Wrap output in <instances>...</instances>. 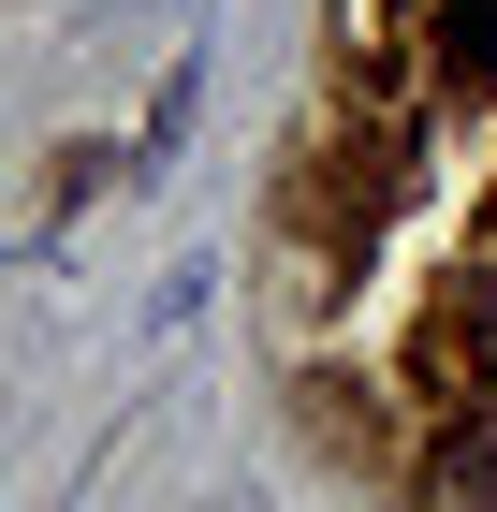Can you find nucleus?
I'll use <instances>...</instances> for the list:
<instances>
[{"label": "nucleus", "mask_w": 497, "mask_h": 512, "mask_svg": "<svg viewBox=\"0 0 497 512\" xmlns=\"http://www.w3.org/2000/svg\"><path fill=\"white\" fill-rule=\"evenodd\" d=\"M454 44H468V59L497 74V0H454Z\"/></svg>", "instance_id": "2"}, {"label": "nucleus", "mask_w": 497, "mask_h": 512, "mask_svg": "<svg viewBox=\"0 0 497 512\" xmlns=\"http://www.w3.org/2000/svg\"><path fill=\"white\" fill-rule=\"evenodd\" d=\"M497 483V425L483 439H439V469H424V498H483Z\"/></svg>", "instance_id": "1"}]
</instances>
